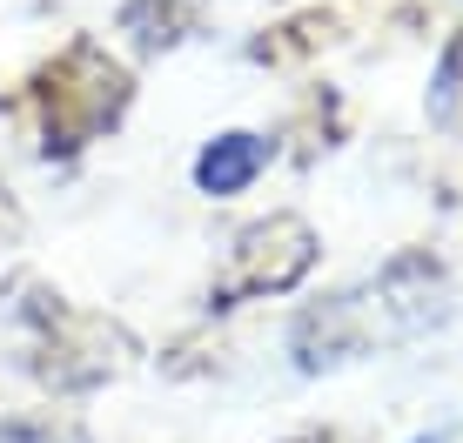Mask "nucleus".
<instances>
[{"mask_svg":"<svg viewBox=\"0 0 463 443\" xmlns=\"http://www.w3.org/2000/svg\"><path fill=\"white\" fill-rule=\"evenodd\" d=\"M41 108H47V148L68 155L81 141H94L128 108V74L94 41H81L41 74Z\"/></svg>","mask_w":463,"mask_h":443,"instance_id":"obj_1","label":"nucleus"},{"mask_svg":"<svg viewBox=\"0 0 463 443\" xmlns=\"http://www.w3.org/2000/svg\"><path fill=\"white\" fill-rule=\"evenodd\" d=\"M316 262V229L302 215H269V222H249L229 249V269L215 276V303H242V296H282L309 276Z\"/></svg>","mask_w":463,"mask_h":443,"instance_id":"obj_2","label":"nucleus"},{"mask_svg":"<svg viewBox=\"0 0 463 443\" xmlns=\"http://www.w3.org/2000/svg\"><path fill=\"white\" fill-rule=\"evenodd\" d=\"M363 343H370V329H363V316H356V296H343V303H323L316 316H302V323H296V363H302V370L349 363Z\"/></svg>","mask_w":463,"mask_h":443,"instance_id":"obj_3","label":"nucleus"},{"mask_svg":"<svg viewBox=\"0 0 463 443\" xmlns=\"http://www.w3.org/2000/svg\"><path fill=\"white\" fill-rule=\"evenodd\" d=\"M262 162H269V141L262 135H215L209 148L195 155V188L202 195H242V188L262 175Z\"/></svg>","mask_w":463,"mask_h":443,"instance_id":"obj_4","label":"nucleus"},{"mask_svg":"<svg viewBox=\"0 0 463 443\" xmlns=\"http://www.w3.org/2000/svg\"><path fill=\"white\" fill-rule=\"evenodd\" d=\"M195 27V7L188 0H128L121 7V34L141 47V54H162Z\"/></svg>","mask_w":463,"mask_h":443,"instance_id":"obj_5","label":"nucleus"},{"mask_svg":"<svg viewBox=\"0 0 463 443\" xmlns=\"http://www.w3.org/2000/svg\"><path fill=\"white\" fill-rule=\"evenodd\" d=\"M457 101H463V34L443 47V61H437V81H430V115L450 121V115H457Z\"/></svg>","mask_w":463,"mask_h":443,"instance_id":"obj_6","label":"nucleus"},{"mask_svg":"<svg viewBox=\"0 0 463 443\" xmlns=\"http://www.w3.org/2000/svg\"><path fill=\"white\" fill-rule=\"evenodd\" d=\"M417 443H463V423H450V430H430V437H417Z\"/></svg>","mask_w":463,"mask_h":443,"instance_id":"obj_7","label":"nucleus"},{"mask_svg":"<svg viewBox=\"0 0 463 443\" xmlns=\"http://www.w3.org/2000/svg\"><path fill=\"white\" fill-rule=\"evenodd\" d=\"M14 229H21V222H14V209L0 202V235H14Z\"/></svg>","mask_w":463,"mask_h":443,"instance_id":"obj_8","label":"nucleus"}]
</instances>
